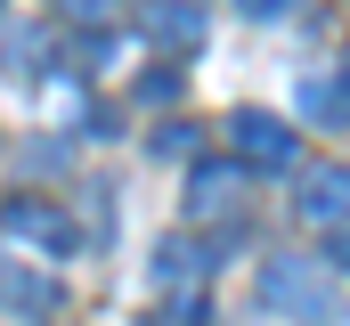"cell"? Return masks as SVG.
Returning a JSON list of instances; mask_svg holds the SVG:
<instances>
[{
  "label": "cell",
  "mask_w": 350,
  "mask_h": 326,
  "mask_svg": "<svg viewBox=\"0 0 350 326\" xmlns=\"http://www.w3.org/2000/svg\"><path fill=\"white\" fill-rule=\"evenodd\" d=\"M163 163H187V155H204V131L196 123H155V139H147Z\"/></svg>",
  "instance_id": "obj_10"
},
{
  "label": "cell",
  "mask_w": 350,
  "mask_h": 326,
  "mask_svg": "<svg viewBox=\"0 0 350 326\" xmlns=\"http://www.w3.org/2000/svg\"><path fill=\"white\" fill-rule=\"evenodd\" d=\"M0 310H33L41 318V310H57V286L41 269H25L16 253H0Z\"/></svg>",
  "instance_id": "obj_7"
},
{
  "label": "cell",
  "mask_w": 350,
  "mask_h": 326,
  "mask_svg": "<svg viewBox=\"0 0 350 326\" xmlns=\"http://www.w3.org/2000/svg\"><path fill=\"white\" fill-rule=\"evenodd\" d=\"M204 277H212V244L204 237H163L155 244V261H147V286L179 302V294H204Z\"/></svg>",
  "instance_id": "obj_5"
},
{
  "label": "cell",
  "mask_w": 350,
  "mask_h": 326,
  "mask_svg": "<svg viewBox=\"0 0 350 326\" xmlns=\"http://www.w3.org/2000/svg\"><path fill=\"white\" fill-rule=\"evenodd\" d=\"M261 302L293 326H334L342 302H334V261H310V253H277L261 269Z\"/></svg>",
  "instance_id": "obj_1"
},
{
  "label": "cell",
  "mask_w": 350,
  "mask_h": 326,
  "mask_svg": "<svg viewBox=\"0 0 350 326\" xmlns=\"http://www.w3.org/2000/svg\"><path fill=\"white\" fill-rule=\"evenodd\" d=\"M0 229L8 244H41V253H74V221L49 196H0Z\"/></svg>",
  "instance_id": "obj_4"
},
{
  "label": "cell",
  "mask_w": 350,
  "mask_h": 326,
  "mask_svg": "<svg viewBox=\"0 0 350 326\" xmlns=\"http://www.w3.org/2000/svg\"><path fill=\"white\" fill-rule=\"evenodd\" d=\"M293 212H301V229H350V163H301Z\"/></svg>",
  "instance_id": "obj_3"
},
{
  "label": "cell",
  "mask_w": 350,
  "mask_h": 326,
  "mask_svg": "<svg viewBox=\"0 0 350 326\" xmlns=\"http://www.w3.org/2000/svg\"><path fill=\"white\" fill-rule=\"evenodd\" d=\"M147 33H155V41H172V49H196V33H204V16H196V8H179V0H163V8L147 16Z\"/></svg>",
  "instance_id": "obj_9"
},
{
  "label": "cell",
  "mask_w": 350,
  "mask_h": 326,
  "mask_svg": "<svg viewBox=\"0 0 350 326\" xmlns=\"http://www.w3.org/2000/svg\"><path fill=\"white\" fill-rule=\"evenodd\" d=\"M57 16H74V25H106L114 16V0H49Z\"/></svg>",
  "instance_id": "obj_12"
},
{
  "label": "cell",
  "mask_w": 350,
  "mask_h": 326,
  "mask_svg": "<svg viewBox=\"0 0 350 326\" xmlns=\"http://www.w3.org/2000/svg\"><path fill=\"white\" fill-rule=\"evenodd\" d=\"M131 98H139V106H172V98H179V66H147Z\"/></svg>",
  "instance_id": "obj_11"
},
{
  "label": "cell",
  "mask_w": 350,
  "mask_h": 326,
  "mask_svg": "<svg viewBox=\"0 0 350 326\" xmlns=\"http://www.w3.org/2000/svg\"><path fill=\"white\" fill-rule=\"evenodd\" d=\"M301 114L310 123H350V82H301Z\"/></svg>",
  "instance_id": "obj_8"
},
{
  "label": "cell",
  "mask_w": 350,
  "mask_h": 326,
  "mask_svg": "<svg viewBox=\"0 0 350 326\" xmlns=\"http://www.w3.org/2000/svg\"><path fill=\"white\" fill-rule=\"evenodd\" d=\"M326 261H350V229H334V253H326Z\"/></svg>",
  "instance_id": "obj_14"
},
{
  "label": "cell",
  "mask_w": 350,
  "mask_h": 326,
  "mask_svg": "<svg viewBox=\"0 0 350 326\" xmlns=\"http://www.w3.org/2000/svg\"><path fill=\"white\" fill-rule=\"evenodd\" d=\"M245 16H285V8H301V0H237Z\"/></svg>",
  "instance_id": "obj_13"
},
{
  "label": "cell",
  "mask_w": 350,
  "mask_h": 326,
  "mask_svg": "<svg viewBox=\"0 0 350 326\" xmlns=\"http://www.w3.org/2000/svg\"><path fill=\"white\" fill-rule=\"evenodd\" d=\"M228 155L245 163V171H285V163H301V131H293L285 114L237 106V114H228Z\"/></svg>",
  "instance_id": "obj_2"
},
{
  "label": "cell",
  "mask_w": 350,
  "mask_h": 326,
  "mask_svg": "<svg viewBox=\"0 0 350 326\" xmlns=\"http://www.w3.org/2000/svg\"><path fill=\"white\" fill-rule=\"evenodd\" d=\"M245 204V163H196L187 179V221H220Z\"/></svg>",
  "instance_id": "obj_6"
}]
</instances>
